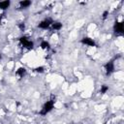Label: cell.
Masks as SVG:
<instances>
[{"mask_svg":"<svg viewBox=\"0 0 124 124\" xmlns=\"http://www.w3.org/2000/svg\"><path fill=\"white\" fill-rule=\"evenodd\" d=\"M54 103H55L54 100L46 101V103H45V105L43 106L42 109L40 110V114H41V115H46V114H47L49 111H51V109H52L53 107H54Z\"/></svg>","mask_w":124,"mask_h":124,"instance_id":"cell-1","label":"cell"},{"mask_svg":"<svg viewBox=\"0 0 124 124\" xmlns=\"http://www.w3.org/2000/svg\"><path fill=\"white\" fill-rule=\"evenodd\" d=\"M19 43L21 44V46L24 47V48H27V49H32L33 46H34V44L31 40H29L27 37H20L19 38Z\"/></svg>","mask_w":124,"mask_h":124,"instance_id":"cell-2","label":"cell"},{"mask_svg":"<svg viewBox=\"0 0 124 124\" xmlns=\"http://www.w3.org/2000/svg\"><path fill=\"white\" fill-rule=\"evenodd\" d=\"M52 22H53V20H52L51 18L47 17V18L43 19V20L38 24V27H39V28H41V29L46 30V29H49V28H50V26H51Z\"/></svg>","mask_w":124,"mask_h":124,"instance_id":"cell-3","label":"cell"},{"mask_svg":"<svg viewBox=\"0 0 124 124\" xmlns=\"http://www.w3.org/2000/svg\"><path fill=\"white\" fill-rule=\"evenodd\" d=\"M105 71H106V74L108 75V76H109V75H111L113 72H114V70H115V66H114V63L112 62V61H109V62H108L106 65H105Z\"/></svg>","mask_w":124,"mask_h":124,"instance_id":"cell-4","label":"cell"},{"mask_svg":"<svg viewBox=\"0 0 124 124\" xmlns=\"http://www.w3.org/2000/svg\"><path fill=\"white\" fill-rule=\"evenodd\" d=\"M81 43L87 46H96V43L95 41L92 39V38H89V37H84L81 39Z\"/></svg>","mask_w":124,"mask_h":124,"instance_id":"cell-5","label":"cell"},{"mask_svg":"<svg viewBox=\"0 0 124 124\" xmlns=\"http://www.w3.org/2000/svg\"><path fill=\"white\" fill-rule=\"evenodd\" d=\"M113 29H114L115 33H122L123 32V22L122 21H116L114 23Z\"/></svg>","mask_w":124,"mask_h":124,"instance_id":"cell-6","label":"cell"},{"mask_svg":"<svg viewBox=\"0 0 124 124\" xmlns=\"http://www.w3.org/2000/svg\"><path fill=\"white\" fill-rule=\"evenodd\" d=\"M31 4H32V2L29 1V0H23V1H20V2L18 3L19 8H21V9H26V8H28L29 6H31Z\"/></svg>","mask_w":124,"mask_h":124,"instance_id":"cell-7","label":"cell"},{"mask_svg":"<svg viewBox=\"0 0 124 124\" xmlns=\"http://www.w3.org/2000/svg\"><path fill=\"white\" fill-rule=\"evenodd\" d=\"M10 6H11V1H8V0H6V1H0V10L5 11Z\"/></svg>","mask_w":124,"mask_h":124,"instance_id":"cell-8","label":"cell"},{"mask_svg":"<svg viewBox=\"0 0 124 124\" xmlns=\"http://www.w3.org/2000/svg\"><path fill=\"white\" fill-rule=\"evenodd\" d=\"M50 27H51L54 31H58V30H60V29L62 28V23L59 22V21H53Z\"/></svg>","mask_w":124,"mask_h":124,"instance_id":"cell-9","label":"cell"},{"mask_svg":"<svg viewBox=\"0 0 124 124\" xmlns=\"http://www.w3.org/2000/svg\"><path fill=\"white\" fill-rule=\"evenodd\" d=\"M16 74L19 78H22V77L25 76V74H26V69L23 68V67H20V68H18V69L16 71Z\"/></svg>","mask_w":124,"mask_h":124,"instance_id":"cell-10","label":"cell"},{"mask_svg":"<svg viewBox=\"0 0 124 124\" xmlns=\"http://www.w3.org/2000/svg\"><path fill=\"white\" fill-rule=\"evenodd\" d=\"M40 46H41V48H43L45 50H47V49H49L50 45H49V43L47 41H42L41 44H40Z\"/></svg>","mask_w":124,"mask_h":124,"instance_id":"cell-11","label":"cell"},{"mask_svg":"<svg viewBox=\"0 0 124 124\" xmlns=\"http://www.w3.org/2000/svg\"><path fill=\"white\" fill-rule=\"evenodd\" d=\"M108 90V86H107V85H102V86H101V89H100V92H101V94H105Z\"/></svg>","mask_w":124,"mask_h":124,"instance_id":"cell-12","label":"cell"},{"mask_svg":"<svg viewBox=\"0 0 124 124\" xmlns=\"http://www.w3.org/2000/svg\"><path fill=\"white\" fill-rule=\"evenodd\" d=\"M108 16V11H105V12L103 13V15H102V17L105 19V18H107Z\"/></svg>","mask_w":124,"mask_h":124,"instance_id":"cell-13","label":"cell"},{"mask_svg":"<svg viewBox=\"0 0 124 124\" xmlns=\"http://www.w3.org/2000/svg\"><path fill=\"white\" fill-rule=\"evenodd\" d=\"M35 70H36V72H40V73H42V72L44 71V68H43V67H37Z\"/></svg>","mask_w":124,"mask_h":124,"instance_id":"cell-14","label":"cell"},{"mask_svg":"<svg viewBox=\"0 0 124 124\" xmlns=\"http://www.w3.org/2000/svg\"><path fill=\"white\" fill-rule=\"evenodd\" d=\"M18 27L20 28V30H21V31H23V30H24V28H25L24 23H20V24H18Z\"/></svg>","mask_w":124,"mask_h":124,"instance_id":"cell-15","label":"cell"},{"mask_svg":"<svg viewBox=\"0 0 124 124\" xmlns=\"http://www.w3.org/2000/svg\"><path fill=\"white\" fill-rule=\"evenodd\" d=\"M1 58H2V55H1V53H0V60H1Z\"/></svg>","mask_w":124,"mask_h":124,"instance_id":"cell-16","label":"cell"}]
</instances>
